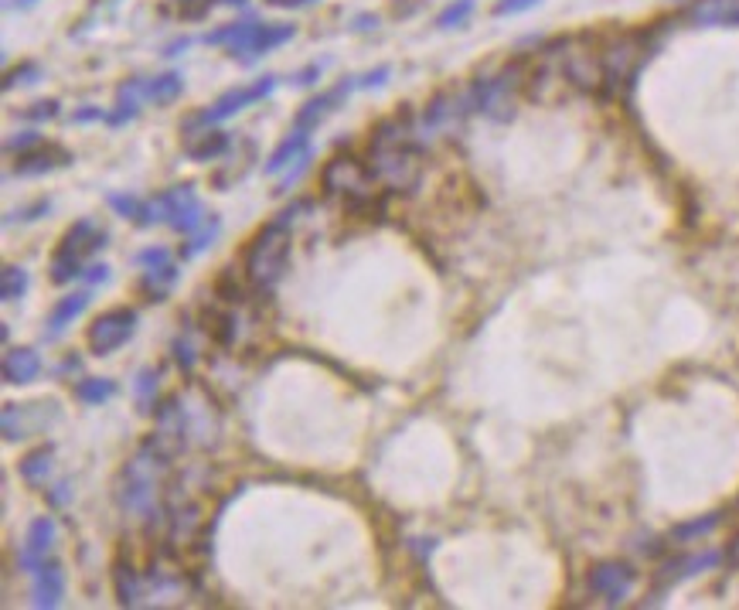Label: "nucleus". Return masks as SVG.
<instances>
[{
  "mask_svg": "<svg viewBox=\"0 0 739 610\" xmlns=\"http://www.w3.org/2000/svg\"><path fill=\"white\" fill-rule=\"evenodd\" d=\"M290 218L276 215L269 226L252 235V243L246 249V284L259 293H269L273 286L280 284L286 269V260H290V246H293V235H290Z\"/></svg>",
  "mask_w": 739,
  "mask_h": 610,
  "instance_id": "nucleus-1",
  "label": "nucleus"
},
{
  "mask_svg": "<svg viewBox=\"0 0 739 610\" xmlns=\"http://www.w3.org/2000/svg\"><path fill=\"white\" fill-rule=\"evenodd\" d=\"M171 460L164 458L151 440L140 447V454L123 467V481H119V505L127 512H151L153 498H157V481L160 471L168 467Z\"/></svg>",
  "mask_w": 739,
  "mask_h": 610,
  "instance_id": "nucleus-2",
  "label": "nucleus"
},
{
  "mask_svg": "<svg viewBox=\"0 0 739 610\" xmlns=\"http://www.w3.org/2000/svg\"><path fill=\"white\" fill-rule=\"evenodd\" d=\"M372 174L375 181L385 185L389 191H416L419 181H423V171H426V161H423V151L416 144H402V147H389V151H372Z\"/></svg>",
  "mask_w": 739,
  "mask_h": 610,
  "instance_id": "nucleus-3",
  "label": "nucleus"
},
{
  "mask_svg": "<svg viewBox=\"0 0 739 610\" xmlns=\"http://www.w3.org/2000/svg\"><path fill=\"white\" fill-rule=\"evenodd\" d=\"M276 89V76H263L256 78L252 86H242V89H228V93H222L215 103H211L209 110H201V113L188 116L185 123H181V134H191V130H198V127H215V123H222V120H228V116L242 113L246 106H252V103H259V99H266V95Z\"/></svg>",
  "mask_w": 739,
  "mask_h": 610,
  "instance_id": "nucleus-4",
  "label": "nucleus"
},
{
  "mask_svg": "<svg viewBox=\"0 0 739 610\" xmlns=\"http://www.w3.org/2000/svg\"><path fill=\"white\" fill-rule=\"evenodd\" d=\"M321 188L331 198L351 202V198H361V194L375 191V174H372V168H365L355 153H338V157H331L324 164Z\"/></svg>",
  "mask_w": 739,
  "mask_h": 610,
  "instance_id": "nucleus-5",
  "label": "nucleus"
},
{
  "mask_svg": "<svg viewBox=\"0 0 739 610\" xmlns=\"http://www.w3.org/2000/svg\"><path fill=\"white\" fill-rule=\"evenodd\" d=\"M518 82H521V69L518 65L505 69L501 76L488 78V82H477L474 89H471V106L480 110L484 116H491V120H501V123L512 120Z\"/></svg>",
  "mask_w": 739,
  "mask_h": 610,
  "instance_id": "nucleus-6",
  "label": "nucleus"
},
{
  "mask_svg": "<svg viewBox=\"0 0 739 610\" xmlns=\"http://www.w3.org/2000/svg\"><path fill=\"white\" fill-rule=\"evenodd\" d=\"M133 331H136V310H130V307H113V310L99 314L93 325H89L86 342H89V351L93 355H113L116 348H123V344L130 342Z\"/></svg>",
  "mask_w": 739,
  "mask_h": 610,
  "instance_id": "nucleus-7",
  "label": "nucleus"
},
{
  "mask_svg": "<svg viewBox=\"0 0 739 610\" xmlns=\"http://www.w3.org/2000/svg\"><path fill=\"white\" fill-rule=\"evenodd\" d=\"M151 443L168 460H174L188 447V416H185V406L177 396L157 406V430H153Z\"/></svg>",
  "mask_w": 739,
  "mask_h": 610,
  "instance_id": "nucleus-8",
  "label": "nucleus"
},
{
  "mask_svg": "<svg viewBox=\"0 0 739 610\" xmlns=\"http://www.w3.org/2000/svg\"><path fill=\"white\" fill-rule=\"evenodd\" d=\"M634 583H637V570L627 563H596L589 570V590L604 597L607 604H620L624 597H630Z\"/></svg>",
  "mask_w": 739,
  "mask_h": 610,
  "instance_id": "nucleus-9",
  "label": "nucleus"
},
{
  "mask_svg": "<svg viewBox=\"0 0 739 610\" xmlns=\"http://www.w3.org/2000/svg\"><path fill=\"white\" fill-rule=\"evenodd\" d=\"M52 546H55V522L48 515L35 518L31 525H28V535H24V549L18 553V566L28 573H35L48 559V553H52Z\"/></svg>",
  "mask_w": 739,
  "mask_h": 610,
  "instance_id": "nucleus-10",
  "label": "nucleus"
},
{
  "mask_svg": "<svg viewBox=\"0 0 739 610\" xmlns=\"http://www.w3.org/2000/svg\"><path fill=\"white\" fill-rule=\"evenodd\" d=\"M191 198H198L194 194V185H174V188L160 191L157 198H151V202H144V209H140V215H136V226H157V222H171L174 211L181 209L185 202H191Z\"/></svg>",
  "mask_w": 739,
  "mask_h": 610,
  "instance_id": "nucleus-11",
  "label": "nucleus"
},
{
  "mask_svg": "<svg viewBox=\"0 0 739 610\" xmlns=\"http://www.w3.org/2000/svg\"><path fill=\"white\" fill-rule=\"evenodd\" d=\"M69 161H72V153L65 151V147L38 144L35 151L18 153V157H14L11 174H14V177H38V174H48V171H55V168H65Z\"/></svg>",
  "mask_w": 739,
  "mask_h": 610,
  "instance_id": "nucleus-12",
  "label": "nucleus"
},
{
  "mask_svg": "<svg viewBox=\"0 0 739 610\" xmlns=\"http://www.w3.org/2000/svg\"><path fill=\"white\" fill-rule=\"evenodd\" d=\"M65 597V573L58 563L45 559L38 570H35V587H31V604L35 607H58Z\"/></svg>",
  "mask_w": 739,
  "mask_h": 610,
  "instance_id": "nucleus-13",
  "label": "nucleus"
},
{
  "mask_svg": "<svg viewBox=\"0 0 739 610\" xmlns=\"http://www.w3.org/2000/svg\"><path fill=\"white\" fill-rule=\"evenodd\" d=\"M719 559H722L719 553L678 556V559H668L661 570L654 573V580H658V587L664 590V587H675V583H682V580H688V576H695V573H702V570H712Z\"/></svg>",
  "mask_w": 739,
  "mask_h": 610,
  "instance_id": "nucleus-14",
  "label": "nucleus"
},
{
  "mask_svg": "<svg viewBox=\"0 0 739 610\" xmlns=\"http://www.w3.org/2000/svg\"><path fill=\"white\" fill-rule=\"evenodd\" d=\"M413 144V123H409V110H398L396 116L375 123L372 140H368V153L372 151H389V147H402Z\"/></svg>",
  "mask_w": 739,
  "mask_h": 610,
  "instance_id": "nucleus-15",
  "label": "nucleus"
},
{
  "mask_svg": "<svg viewBox=\"0 0 739 610\" xmlns=\"http://www.w3.org/2000/svg\"><path fill=\"white\" fill-rule=\"evenodd\" d=\"M228 151V134L218 127H201V130H191L185 136V153L198 164H209L215 157H222Z\"/></svg>",
  "mask_w": 739,
  "mask_h": 610,
  "instance_id": "nucleus-16",
  "label": "nucleus"
},
{
  "mask_svg": "<svg viewBox=\"0 0 739 610\" xmlns=\"http://www.w3.org/2000/svg\"><path fill=\"white\" fill-rule=\"evenodd\" d=\"M147 99V82L144 78H127L119 89H116V110L106 116L110 127H123L127 120L140 113V103Z\"/></svg>",
  "mask_w": 739,
  "mask_h": 610,
  "instance_id": "nucleus-17",
  "label": "nucleus"
},
{
  "mask_svg": "<svg viewBox=\"0 0 739 610\" xmlns=\"http://www.w3.org/2000/svg\"><path fill=\"white\" fill-rule=\"evenodd\" d=\"M307 151H310V130L293 127V134L286 136L283 144L269 153V161H266V174H280V171H286V168H293V161H300Z\"/></svg>",
  "mask_w": 739,
  "mask_h": 610,
  "instance_id": "nucleus-18",
  "label": "nucleus"
},
{
  "mask_svg": "<svg viewBox=\"0 0 739 610\" xmlns=\"http://www.w3.org/2000/svg\"><path fill=\"white\" fill-rule=\"evenodd\" d=\"M41 372V359L35 348H14L7 351L4 359V382L11 385H24V382H35Z\"/></svg>",
  "mask_w": 739,
  "mask_h": 610,
  "instance_id": "nucleus-19",
  "label": "nucleus"
},
{
  "mask_svg": "<svg viewBox=\"0 0 739 610\" xmlns=\"http://www.w3.org/2000/svg\"><path fill=\"white\" fill-rule=\"evenodd\" d=\"M89 290H78V293H69V297H62L55 307H52V314H48V334H58V331H65V327L76 321L78 314L89 307Z\"/></svg>",
  "mask_w": 739,
  "mask_h": 610,
  "instance_id": "nucleus-20",
  "label": "nucleus"
},
{
  "mask_svg": "<svg viewBox=\"0 0 739 610\" xmlns=\"http://www.w3.org/2000/svg\"><path fill=\"white\" fill-rule=\"evenodd\" d=\"M177 280V267L174 263H164V267H147L144 269V280H140V293L144 301H168V290Z\"/></svg>",
  "mask_w": 739,
  "mask_h": 610,
  "instance_id": "nucleus-21",
  "label": "nucleus"
},
{
  "mask_svg": "<svg viewBox=\"0 0 739 610\" xmlns=\"http://www.w3.org/2000/svg\"><path fill=\"white\" fill-rule=\"evenodd\" d=\"M52 467H55V450H52V447H38V450H31L28 458L21 460V477H24L31 488H41V484H48Z\"/></svg>",
  "mask_w": 739,
  "mask_h": 610,
  "instance_id": "nucleus-22",
  "label": "nucleus"
},
{
  "mask_svg": "<svg viewBox=\"0 0 739 610\" xmlns=\"http://www.w3.org/2000/svg\"><path fill=\"white\" fill-rule=\"evenodd\" d=\"M293 35H297V28H293V24H263V28H259V35H256V41H252V48H249L246 62H256V58L266 55V52L280 48V45H286Z\"/></svg>",
  "mask_w": 739,
  "mask_h": 610,
  "instance_id": "nucleus-23",
  "label": "nucleus"
},
{
  "mask_svg": "<svg viewBox=\"0 0 739 610\" xmlns=\"http://www.w3.org/2000/svg\"><path fill=\"white\" fill-rule=\"evenodd\" d=\"M456 116V99L450 93H436L430 103H426V113H423V130L426 134H436L439 127H447Z\"/></svg>",
  "mask_w": 739,
  "mask_h": 610,
  "instance_id": "nucleus-24",
  "label": "nucleus"
},
{
  "mask_svg": "<svg viewBox=\"0 0 739 610\" xmlns=\"http://www.w3.org/2000/svg\"><path fill=\"white\" fill-rule=\"evenodd\" d=\"M113 583H116V600H119L123 607H136V604H140L144 587H140V576H136L133 566H127V563H116Z\"/></svg>",
  "mask_w": 739,
  "mask_h": 610,
  "instance_id": "nucleus-25",
  "label": "nucleus"
},
{
  "mask_svg": "<svg viewBox=\"0 0 739 610\" xmlns=\"http://www.w3.org/2000/svg\"><path fill=\"white\" fill-rule=\"evenodd\" d=\"M78 276H86V269H82V256L72 252V249L58 246L55 256H52V284L65 286V284H72V280H78Z\"/></svg>",
  "mask_w": 739,
  "mask_h": 610,
  "instance_id": "nucleus-26",
  "label": "nucleus"
},
{
  "mask_svg": "<svg viewBox=\"0 0 739 610\" xmlns=\"http://www.w3.org/2000/svg\"><path fill=\"white\" fill-rule=\"evenodd\" d=\"M181 93H185V78H181V72H164V76H157L147 82V99L157 103V106H171Z\"/></svg>",
  "mask_w": 739,
  "mask_h": 610,
  "instance_id": "nucleus-27",
  "label": "nucleus"
},
{
  "mask_svg": "<svg viewBox=\"0 0 739 610\" xmlns=\"http://www.w3.org/2000/svg\"><path fill=\"white\" fill-rule=\"evenodd\" d=\"M209 218H211V215L205 211V205H201L198 198H191V202H185L181 209L174 211V218L168 222V226H171L174 232H181V235H191V232L201 229Z\"/></svg>",
  "mask_w": 739,
  "mask_h": 610,
  "instance_id": "nucleus-28",
  "label": "nucleus"
},
{
  "mask_svg": "<svg viewBox=\"0 0 739 610\" xmlns=\"http://www.w3.org/2000/svg\"><path fill=\"white\" fill-rule=\"evenodd\" d=\"M116 396V382L103 379V375H89V379L76 382V400L86 406H103L106 400Z\"/></svg>",
  "mask_w": 739,
  "mask_h": 610,
  "instance_id": "nucleus-29",
  "label": "nucleus"
},
{
  "mask_svg": "<svg viewBox=\"0 0 739 610\" xmlns=\"http://www.w3.org/2000/svg\"><path fill=\"white\" fill-rule=\"evenodd\" d=\"M218 232H222V218L218 215H211L209 222L201 226L198 232H191L188 235V243H181V260H194L198 252H205V249L218 239Z\"/></svg>",
  "mask_w": 739,
  "mask_h": 610,
  "instance_id": "nucleus-30",
  "label": "nucleus"
},
{
  "mask_svg": "<svg viewBox=\"0 0 739 610\" xmlns=\"http://www.w3.org/2000/svg\"><path fill=\"white\" fill-rule=\"evenodd\" d=\"M28 284H31V276L24 267H14V263L4 267V273H0V301H7V304L21 301L28 293Z\"/></svg>",
  "mask_w": 739,
  "mask_h": 610,
  "instance_id": "nucleus-31",
  "label": "nucleus"
},
{
  "mask_svg": "<svg viewBox=\"0 0 739 610\" xmlns=\"http://www.w3.org/2000/svg\"><path fill=\"white\" fill-rule=\"evenodd\" d=\"M471 11H474V0H456V4H450V7H443V11H439V18H436V28H443V31H450V28H460L464 21L471 18Z\"/></svg>",
  "mask_w": 739,
  "mask_h": 610,
  "instance_id": "nucleus-32",
  "label": "nucleus"
},
{
  "mask_svg": "<svg viewBox=\"0 0 739 610\" xmlns=\"http://www.w3.org/2000/svg\"><path fill=\"white\" fill-rule=\"evenodd\" d=\"M716 525H719V515L695 518V522H685V525H678V529L671 532V539H675V542H692V539H699V535L712 532Z\"/></svg>",
  "mask_w": 739,
  "mask_h": 610,
  "instance_id": "nucleus-33",
  "label": "nucleus"
},
{
  "mask_svg": "<svg viewBox=\"0 0 739 610\" xmlns=\"http://www.w3.org/2000/svg\"><path fill=\"white\" fill-rule=\"evenodd\" d=\"M136 400H140V409L144 413H151L153 406H157V375H153V368H144L140 372V379H136Z\"/></svg>",
  "mask_w": 739,
  "mask_h": 610,
  "instance_id": "nucleus-34",
  "label": "nucleus"
},
{
  "mask_svg": "<svg viewBox=\"0 0 739 610\" xmlns=\"http://www.w3.org/2000/svg\"><path fill=\"white\" fill-rule=\"evenodd\" d=\"M38 78H41L38 65H35V62H24V65H18V69H11V72H7V78H4V89L28 86V82H38Z\"/></svg>",
  "mask_w": 739,
  "mask_h": 610,
  "instance_id": "nucleus-35",
  "label": "nucleus"
},
{
  "mask_svg": "<svg viewBox=\"0 0 739 610\" xmlns=\"http://www.w3.org/2000/svg\"><path fill=\"white\" fill-rule=\"evenodd\" d=\"M41 144V134H35V130H21V134H14L11 140H7V153H28V151H35Z\"/></svg>",
  "mask_w": 739,
  "mask_h": 610,
  "instance_id": "nucleus-36",
  "label": "nucleus"
},
{
  "mask_svg": "<svg viewBox=\"0 0 739 610\" xmlns=\"http://www.w3.org/2000/svg\"><path fill=\"white\" fill-rule=\"evenodd\" d=\"M110 209H113L116 215H123V218H133V222H136V215H140V209H144V202H136V198H130V194H110Z\"/></svg>",
  "mask_w": 739,
  "mask_h": 610,
  "instance_id": "nucleus-37",
  "label": "nucleus"
},
{
  "mask_svg": "<svg viewBox=\"0 0 739 610\" xmlns=\"http://www.w3.org/2000/svg\"><path fill=\"white\" fill-rule=\"evenodd\" d=\"M242 28H246V21H235V24H228V28L209 31V35H205V45H235V38L242 35Z\"/></svg>",
  "mask_w": 739,
  "mask_h": 610,
  "instance_id": "nucleus-38",
  "label": "nucleus"
},
{
  "mask_svg": "<svg viewBox=\"0 0 739 610\" xmlns=\"http://www.w3.org/2000/svg\"><path fill=\"white\" fill-rule=\"evenodd\" d=\"M133 263H140V267H164V263H171V252L164 246H151L144 249V252H136Z\"/></svg>",
  "mask_w": 739,
  "mask_h": 610,
  "instance_id": "nucleus-39",
  "label": "nucleus"
},
{
  "mask_svg": "<svg viewBox=\"0 0 739 610\" xmlns=\"http://www.w3.org/2000/svg\"><path fill=\"white\" fill-rule=\"evenodd\" d=\"M58 116V99H41L31 110H24V120H35V123H45V120H55Z\"/></svg>",
  "mask_w": 739,
  "mask_h": 610,
  "instance_id": "nucleus-40",
  "label": "nucleus"
},
{
  "mask_svg": "<svg viewBox=\"0 0 739 610\" xmlns=\"http://www.w3.org/2000/svg\"><path fill=\"white\" fill-rule=\"evenodd\" d=\"M45 211H52V202H48V198H41V202L28 205V209H21V211H14V215H7V222H11V218H18V215H21V222H35V218H41Z\"/></svg>",
  "mask_w": 739,
  "mask_h": 610,
  "instance_id": "nucleus-41",
  "label": "nucleus"
},
{
  "mask_svg": "<svg viewBox=\"0 0 739 610\" xmlns=\"http://www.w3.org/2000/svg\"><path fill=\"white\" fill-rule=\"evenodd\" d=\"M324 69H327V62H310V65L300 69V72L290 78V82H293V86H310V82H317V78H321Z\"/></svg>",
  "mask_w": 739,
  "mask_h": 610,
  "instance_id": "nucleus-42",
  "label": "nucleus"
},
{
  "mask_svg": "<svg viewBox=\"0 0 739 610\" xmlns=\"http://www.w3.org/2000/svg\"><path fill=\"white\" fill-rule=\"evenodd\" d=\"M174 359H177V365H181V368H194V348H191V342L188 338H177V342H174Z\"/></svg>",
  "mask_w": 739,
  "mask_h": 610,
  "instance_id": "nucleus-43",
  "label": "nucleus"
},
{
  "mask_svg": "<svg viewBox=\"0 0 739 610\" xmlns=\"http://www.w3.org/2000/svg\"><path fill=\"white\" fill-rule=\"evenodd\" d=\"M389 76H392V69H389V65H379V69H372L365 78H358V89H375V86H385Z\"/></svg>",
  "mask_w": 739,
  "mask_h": 610,
  "instance_id": "nucleus-44",
  "label": "nucleus"
},
{
  "mask_svg": "<svg viewBox=\"0 0 739 610\" xmlns=\"http://www.w3.org/2000/svg\"><path fill=\"white\" fill-rule=\"evenodd\" d=\"M699 18H705V21H712V18H733V21H739V11L736 7H716V4H705V7H699Z\"/></svg>",
  "mask_w": 739,
  "mask_h": 610,
  "instance_id": "nucleus-45",
  "label": "nucleus"
},
{
  "mask_svg": "<svg viewBox=\"0 0 739 610\" xmlns=\"http://www.w3.org/2000/svg\"><path fill=\"white\" fill-rule=\"evenodd\" d=\"M538 0H501L497 7H494V14H518V11H529V7H535Z\"/></svg>",
  "mask_w": 739,
  "mask_h": 610,
  "instance_id": "nucleus-46",
  "label": "nucleus"
},
{
  "mask_svg": "<svg viewBox=\"0 0 739 610\" xmlns=\"http://www.w3.org/2000/svg\"><path fill=\"white\" fill-rule=\"evenodd\" d=\"M86 280H89V284H106V280H110V267H106V263H93V267L86 269Z\"/></svg>",
  "mask_w": 739,
  "mask_h": 610,
  "instance_id": "nucleus-47",
  "label": "nucleus"
},
{
  "mask_svg": "<svg viewBox=\"0 0 739 610\" xmlns=\"http://www.w3.org/2000/svg\"><path fill=\"white\" fill-rule=\"evenodd\" d=\"M110 113H103L99 106H86V110H78L76 116H72V123H93V120H106Z\"/></svg>",
  "mask_w": 739,
  "mask_h": 610,
  "instance_id": "nucleus-48",
  "label": "nucleus"
},
{
  "mask_svg": "<svg viewBox=\"0 0 739 610\" xmlns=\"http://www.w3.org/2000/svg\"><path fill=\"white\" fill-rule=\"evenodd\" d=\"M69 495H72V484H69V481H62L55 491L48 495V501H52V505L58 508V505H65V501H69Z\"/></svg>",
  "mask_w": 739,
  "mask_h": 610,
  "instance_id": "nucleus-49",
  "label": "nucleus"
},
{
  "mask_svg": "<svg viewBox=\"0 0 739 610\" xmlns=\"http://www.w3.org/2000/svg\"><path fill=\"white\" fill-rule=\"evenodd\" d=\"M375 24H379L375 14H361V18L355 21V28H358V31H368V28H375Z\"/></svg>",
  "mask_w": 739,
  "mask_h": 610,
  "instance_id": "nucleus-50",
  "label": "nucleus"
},
{
  "mask_svg": "<svg viewBox=\"0 0 739 610\" xmlns=\"http://www.w3.org/2000/svg\"><path fill=\"white\" fill-rule=\"evenodd\" d=\"M191 45V38H177V41H171L168 45V55H181V48H188Z\"/></svg>",
  "mask_w": 739,
  "mask_h": 610,
  "instance_id": "nucleus-51",
  "label": "nucleus"
},
{
  "mask_svg": "<svg viewBox=\"0 0 739 610\" xmlns=\"http://www.w3.org/2000/svg\"><path fill=\"white\" fill-rule=\"evenodd\" d=\"M266 4H273V7H300L307 0H266Z\"/></svg>",
  "mask_w": 739,
  "mask_h": 610,
  "instance_id": "nucleus-52",
  "label": "nucleus"
},
{
  "mask_svg": "<svg viewBox=\"0 0 739 610\" xmlns=\"http://www.w3.org/2000/svg\"><path fill=\"white\" fill-rule=\"evenodd\" d=\"M38 0H11V7H18V11H28V7H35Z\"/></svg>",
  "mask_w": 739,
  "mask_h": 610,
  "instance_id": "nucleus-53",
  "label": "nucleus"
},
{
  "mask_svg": "<svg viewBox=\"0 0 739 610\" xmlns=\"http://www.w3.org/2000/svg\"><path fill=\"white\" fill-rule=\"evenodd\" d=\"M729 559H733V563L739 566V535L733 539V546H729Z\"/></svg>",
  "mask_w": 739,
  "mask_h": 610,
  "instance_id": "nucleus-54",
  "label": "nucleus"
},
{
  "mask_svg": "<svg viewBox=\"0 0 739 610\" xmlns=\"http://www.w3.org/2000/svg\"><path fill=\"white\" fill-rule=\"evenodd\" d=\"M215 4H246V0H215Z\"/></svg>",
  "mask_w": 739,
  "mask_h": 610,
  "instance_id": "nucleus-55",
  "label": "nucleus"
}]
</instances>
